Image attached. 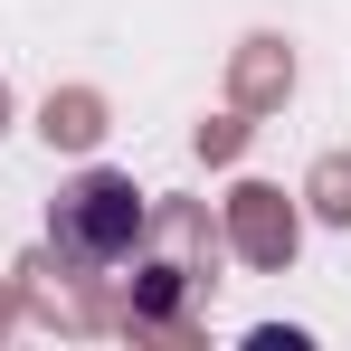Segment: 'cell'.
Wrapping results in <instances>:
<instances>
[{
  "label": "cell",
  "mask_w": 351,
  "mask_h": 351,
  "mask_svg": "<svg viewBox=\"0 0 351 351\" xmlns=\"http://www.w3.org/2000/svg\"><path fill=\"white\" fill-rule=\"evenodd\" d=\"M143 228H152V209H143V190L123 171H76L58 190V209H48V247H58L66 266H86V276L123 266L143 247Z\"/></svg>",
  "instance_id": "6da1fadb"
},
{
  "label": "cell",
  "mask_w": 351,
  "mask_h": 351,
  "mask_svg": "<svg viewBox=\"0 0 351 351\" xmlns=\"http://www.w3.org/2000/svg\"><path fill=\"white\" fill-rule=\"evenodd\" d=\"M247 247H256L266 266L294 247V219H276V190H247Z\"/></svg>",
  "instance_id": "7a4b0ae2"
},
{
  "label": "cell",
  "mask_w": 351,
  "mask_h": 351,
  "mask_svg": "<svg viewBox=\"0 0 351 351\" xmlns=\"http://www.w3.org/2000/svg\"><path fill=\"white\" fill-rule=\"evenodd\" d=\"M48 143H95V105H86V95L48 105Z\"/></svg>",
  "instance_id": "3957f363"
}]
</instances>
